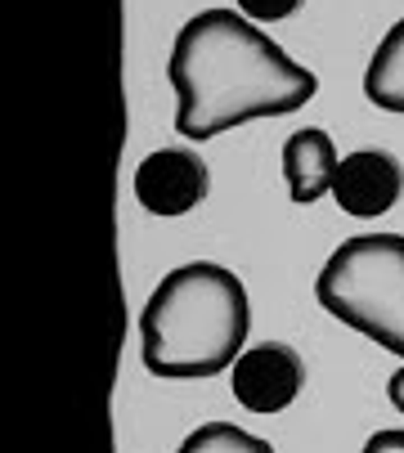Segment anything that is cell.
<instances>
[{
    "label": "cell",
    "instance_id": "8",
    "mask_svg": "<svg viewBox=\"0 0 404 453\" xmlns=\"http://www.w3.org/2000/svg\"><path fill=\"white\" fill-rule=\"evenodd\" d=\"M364 95L382 112H404V19L377 41L364 73Z\"/></svg>",
    "mask_w": 404,
    "mask_h": 453
},
{
    "label": "cell",
    "instance_id": "11",
    "mask_svg": "<svg viewBox=\"0 0 404 453\" xmlns=\"http://www.w3.org/2000/svg\"><path fill=\"white\" fill-rule=\"evenodd\" d=\"M369 453H377V449H404V431H386V435H373L369 444H364Z\"/></svg>",
    "mask_w": 404,
    "mask_h": 453
},
{
    "label": "cell",
    "instance_id": "12",
    "mask_svg": "<svg viewBox=\"0 0 404 453\" xmlns=\"http://www.w3.org/2000/svg\"><path fill=\"white\" fill-rule=\"evenodd\" d=\"M386 395H391V404L404 413V368H395V372H391V381H386Z\"/></svg>",
    "mask_w": 404,
    "mask_h": 453
},
{
    "label": "cell",
    "instance_id": "10",
    "mask_svg": "<svg viewBox=\"0 0 404 453\" xmlns=\"http://www.w3.org/2000/svg\"><path fill=\"white\" fill-rule=\"evenodd\" d=\"M238 14L256 19V23H279V19H292L306 0H234Z\"/></svg>",
    "mask_w": 404,
    "mask_h": 453
},
{
    "label": "cell",
    "instance_id": "6",
    "mask_svg": "<svg viewBox=\"0 0 404 453\" xmlns=\"http://www.w3.org/2000/svg\"><path fill=\"white\" fill-rule=\"evenodd\" d=\"M400 193H404V166L386 149H360L337 162L332 198L346 216H360V220L386 216L400 203Z\"/></svg>",
    "mask_w": 404,
    "mask_h": 453
},
{
    "label": "cell",
    "instance_id": "5",
    "mask_svg": "<svg viewBox=\"0 0 404 453\" xmlns=\"http://www.w3.org/2000/svg\"><path fill=\"white\" fill-rule=\"evenodd\" d=\"M212 188L207 162L193 149H158L135 166V198L153 216H184Z\"/></svg>",
    "mask_w": 404,
    "mask_h": 453
},
{
    "label": "cell",
    "instance_id": "9",
    "mask_svg": "<svg viewBox=\"0 0 404 453\" xmlns=\"http://www.w3.org/2000/svg\"><path fill=\"white\" fill-rule=\"evenodd\" d=\"M269 453V444L265 440H256V435H247V431H238V426H229V422H212V426H198L189 440H184V453Z\"/></svg>",
    "mask_w": 404,
    "mask_h": 453
},
{
    "label": "cell",
    "instance_id": "7",
    "mask_svg": "<svg viewBox=\"0 0 404 453\" xmlns=\"http://www.w3.org/2000/svg\"><path fill=\"white\" fill-rule=\"evenodd\" d=\"M337 144L328 140V131L306 126L284 144V180H288V198L297 207L319 203L323 193H332V175H337Z\"/></svg>",
    "mask_w": 404,
    "mask_h": 453
},
{
    "label": "cell",
    "instance_id": "3",
    "mask_svg": "<svg viewBox=\"0 0 404 453\" xmlns=\"http://www.w3.org/2000/svg\"><path fill=\"white\" fill-rule=\"evenodd\" d=\"M315 296L332 319L404 359V234L346 238L323 261Z\"/></svg>",
    "mask_w": 404,
    "mask_h": 453
},
{
    "label": "cell",
    "instance_id": "4",
    "mask_svg": "<svg viewBox=\"0 0 404 453\" xmlns=\"http://www.w3.org/2000/svg\"><path fill=\"white\" fill-rule=\"evenodd\" d=\"M306 381V364L284 342H260L234 359V400L247 413H284Z\"/></svg>",
    "mask_w": 404,
    "mask_h": 453
},
{
    "label": "cell",
    "instance_id": "1",
    "mask_svg": "<svg viewBox=\"0 0 404 453\" xmlns=\"http://www.w3.org/2000/svg\"><path fill=\"white\" fill-rule=\"evenodd\" d=\"M167 73L180 95L175 131L193 144L256 117L297 112L319 90V77L292 63L238 10H202L189 19L175 36Z\"/></svg>",
    "mask_w": 404,
    "mask_h": 453
},
{
    "label": "cell",
    "instance_id": "2",
    "mask_svg": "<svg viewBox=\"0 0 404 453\" xmlns=\"http://www.w3.org/2000/svg\"><path fill=\"white\" fill-rule=\"evenodd\" d=\"M252 328L247 288L216 261L171 270L140 310L144 368L153 377L193 381L234 368Z\"/></svg>",
    "mask_w": 404,
    "mask_h": 453
}]
</instances>
